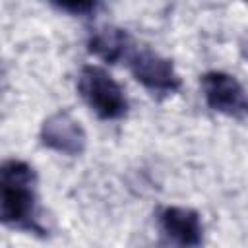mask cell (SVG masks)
<instances>
[{"label": "cell", "instance_id": "obj_1", "mask_svg": "<svg viewBox=\"0 0 248 248\" xmlns=\"http://www.w3.org/2000/svg\"><path fill=\"white\" fill-rule=\"evenodd\" d=\"M37 174L31 165L19 159H8L0 169V217L6 227L25 231L29 234H46L39 217Z\"/></svg>", "mask_w": 248, "mask_h": 248}, {"label": "cell", "instance_id": "obj_2", "mask_svg": "<svg viewBox=\"0 0 248 248\" xmlns=\"http://www.w3.org/2000/svg\"><path fill=\"white\" fill-rule=\"evenodd\" d=\"M78 91L101 120H118L128 112V99L120 83L101 66L85 64L78 76Z\"/></svg>", "mask_w": 248, "mask_h": 248}, {"label": "cell", "instance_id": "obj_3", "mask_svg": "<svg viewBox=\"0 0 248 248\" xmlns=\"http://www.w3.org/2000/svg\"><path fill=\"white\" fill-rule=\"evenodd\" d=\"M124 62L134 79L155 97H167L180 89V76L176 74L172 62L149 46H140L134 43Z\"/></svg>", "mask_w": 248, "mask_h": 248}, {"label": "cell", "instance_id": "obj_4", "mask_svg": "<svg viewBox=\"0 0 248 248\" xmlns=\"http://www.w3.org/2000/svg\"><path fill=\"white\" fill-rule=\"evenodd\" d=\"M202 91L207 107L231 118L248 116V93L240 81L227 72H207L202 78Z\"/></svg>", "mask_w": 248, "mask_h": 248}, {"label": "cell", "instance_id": "obj_5", "mask_svg": "<svg viewBox=\"0 0 248 248\" xmlns=\"http://www.w3.org/2000/svg\"><path fill=\"white\" fill-rule=\"evenodd\" d=\"M41 143L56 153L78 157L85 151L87 134L79 120H76L68 110H58L43 122Z\"/></svg>", "mask_w": 248, "mask_h": 248}, {"label": "cell", "instance_id": "obj_6", "mask_svg": "<svg viewBox=\"0 0 248 248\" xmlns=\"http://www.w3.org/2000/svg\"><path fill=\"white\" fill-rule=\"evenodd\" d=\"M159 229L163 242L176 246H200L203 240V225L198 211L190 207L169 205L159 211Z\"/></svg>", "mask_w": 248, "mask_h": 248}, {"label": "cell", "instance_id": "obj_7", "mask_svg": "<svg viewBox=\"0 0 248 248\" xmlns=\"http://www.w3.org/2000/svg\"><path fill=\"white\" fill-rule=\"evenodd\" d=\"M136 41L130 37L128 31L114 27V25H103L89 33L87 39V50L108 64L124 62L128 50L132 48Z\"/></svg>", "mask_w": 248, "mask_h": 248}, {"label": "cell", "instance_id": "obj_8", "mask_svg": "<svg viewBox=\"0 0 248 248\" xmlns=\"http://www.w3.org/2000/svg\"><path fill=\"white\" fill-rule=\"evenodd\" d=\"M48 2L60 12L72 16H91L97 12L101 0H48Z\"/></svg>", "mask_w": 248, "mask_h": 248}]
</instances>
